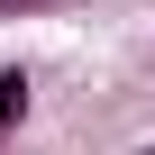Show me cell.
<instances>
[{"label":"cell","instance_id":"cell-1","mask_svg":"<svg viewBox=\"0 0 155 155\" xmlns=\"http://www.w3.org/2000/svg\"><path fill=\"white\" fill-rule=\"evenodd\" d=\"M28 91H37V82H28L18 64L0 73V137H18V119H28Z\"/></svg>","mask_w":155,"mask_h":155},{"label":"cell","instance_id":"cell-2","mask_svg":"<svg viewBox=\"0 0 155 155\" xmlns=\"http://www.w3.org/2000/svg\"><path fill=\"white\" fill-rule=\"evenodd\" d=\"M137 155H155V146H137Z\"/></svg>","mask_w":155,"mask_h":155},{"label":"cell","instance_id":"cell-3","mask_svg":"<svg viewBox=\"0 0 155 155\" xmlns=\"http://www.w3.org/2000/svg\"><path fill=\"white\" fill-rule=\"evenodd\" d=\"M0 146H9V137H0Z\"/></svg>","mask_w":155,"mask_h":155}]
</instances>
